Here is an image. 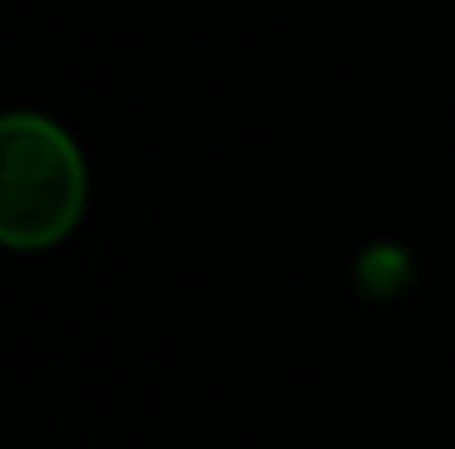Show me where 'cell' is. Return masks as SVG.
Instances as JSON below:
<instances>
[{"label":"cell","mask_w":455,"mask_h":449,"mask_svg":"<svg viewBox=\"0 0 455 449\" xmlns=\"http://www.w3.org/2000/svg\"><path fill=\"white\" fill-rule=\"evenodd\" d=\"M85 212V159L75 138L37 112L0 116V243L53 248Z\"/></svg>","instance_id":"1"}]
</instances>
